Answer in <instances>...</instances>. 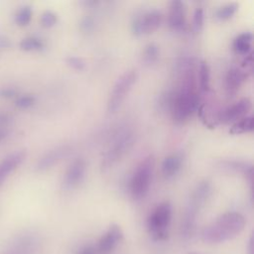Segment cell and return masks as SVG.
<instances>
[{"mask_svg":"<svg viewBox=\"0 0 254 254\" xmlns=\"http://www.w3.org/2000/svg\"><path fill=\"white\" fill-rule=\"evenodd\" d=\"M244 226L245 218L241 213L236 211L225 212L203 228L201 238L208 244L222 243L240 234Z\"/></svg>","mask_w":254,"mask_h":254,"instance_id":"obj_1","label":"cell"},{"mask_svg":"<svg viewBox=\"0 0 254 254\" xmlns=\"http://www.w3.org/2000/svg\"><path fill=\"white\" fill-rule=\"evenodd\" d=\"M155 168V160L153 156L144 158L136 167L132 174L129 190L133 199L140 200L149 192Z\"/></svg>","mask_w":254,"mask_h":254,"instance_id":"obj_2","label":"cell"},{"mask_svg":"<svg viewBox=\"0 0 254 254\" xmlns=\"http://www.w3.org/2000/svg\"><path fill=\"white\" fill-rule=\"evenodd\" d=\"M173 208L169 201L158 204L147 219V229L151 238L155 241H163L168 238L172 221Z\"/></svg>","mask_w":254,"mask_h":254,"instance_id":"obj_3","label":"cell"},{"mask_svg":"<svg viewBox=\"0 0 254 254\" xmlns=\"http://www.w3.org/2000/svg\"><path fill=\"white\" fill-rule=\"evenodd\" d=\"M134 143V134L131 130L121 131L113 140L110 147L104 154L101 162L102 170H108L116 165L125 154L131 149Z\"/></svg>","mask_w":254,"mask_h":254,"instance_id":"obj_4","label":"cell"},{"mask_svg":"<svg viewBox=\"0 0 254 254\" xmlns=\"http://www.w3.org/2000/svg\"><path fill=\"white\" fill-rule=\"evenodd\" d=\"M137 79L138 73L135 69L125 71L122 75L118 77L113 85L107 101V109L109 112L114 113L121 107L122 103L128 96Z\"/></svg>","mask_w":254,"mask_h":254,"instance_id":"obj_5","label":"cell"},{"mask_svg":"<svg viewBox=\"0 0 254 254\" xmlns=\"http://www.w3.org/2000/svg\"><path fill=\"white\" fill-rule=\"evenodd\" d=\"M162 23V14L159 10H149L134 17L131 29L135 36L149 35L156 31Z\"/></svg>","mask_w":254,"mask_h":254,"instance_id":"obj_6","label":"cell"},{"mask_svg":"<svg viewBox=\"0 0 254 254\" xmlns=\"http://www.w3.org/2000/svg\"><path fill=\"white\" fill-rule=\"evenodd\" d=\"M123 239V231L117 224H112L100 237L96 251L98 254H111Z\"/></svg>","mask_w":254,"mask_h":254,"instance_id":"obj_7","label":"cell"},{"mask_svg":"<svg viewBox=\"0 0 254 254\" xmlns=\"http://www.w3.org/2000/svg\"><path fill=\"white\" fill-rule=\"evenodd\" d=\"M252 101L249 97H243L232 105L227 106L219 114V119L223 123L236 122L239 119L248 115L247 113L251 109Z\"/></svg>","mask_w":254,"mask_h":254,"instance_id":"obj_8","label":"cell"},{"mask_svg":"<svg viewBox=\"0 0 254 254\" xmlns=\"http://www.w3.org/2000/svg\"><path fill=\"white\" fill-rule=\"evenodd\" d=\"M86 172V162L82 158H76L74 159L67 167L64 179V188L67 190L76 188L84 179Z\"/></svg>","mask_w":254,"mask_h":254,"instance_id":"obj_9","label":"cell"},{"mask_svg":"<svg viewBox=\"0 0 254 254\" xmlns=\"http://www.w3.org/2000/svg\"><path fill=\"white\" fill-rule=\"evenodd\" d=\"M70 152H71V147L69 145H61L50 150L40 158V160L36 165V170L46 171L51 169L53 166L57 165L60 161L67 157L70 154Z\"/></svg>","mask_w":254,"mask_h":254,"instance_id":"obj_10","label":"cell"},{"mask_svg":"<svg viewBox=\"0 0 254 254\" xmlns=\"http://www.w3.org/2000/svg\"><path fill=\"white\" fill-rule=\"evenodd\" d=\"M217 168L223 172L241 174L250 184L253 181V165L241 160H220L217 162Z\"/></svg>","mask_w":254,"mask_h":254,"instance_id":"obj_11","label":"cell"},{"mask_svg":"<svg viewBox=\"0 0 254 254\" xmlns=\"http://www.w3.org/2000/svg\"><path fill=\"white\" fill-rule=\"evenodd\" d=\"M169 27L174 32H182L186 28V7L180 0H174L170 3L169 9Z\"/></svg>","mask_w":254,"mask_h":254,"instance_id":"obj_12","label":"cell"},{"mask_svg":"<svg viewBox=\"0 0 254 254\" xmlns=\"http://www.w3.org/2000/svg\"><path fill=\"white\" fill-rule=\"evenodd\" d=\"M26 153L23 151L15 152L0 162V187L3 185L7 177L25 160Z\"/></svg>","mask_w":254,"mask_h":254,"instance_id":"obj_13","label":"cell"},{"mask_svg":"<svg viewBox=\"0 0 254 254\" xmlns=\"http://www.w3.org/2000/svg\"><path fill=\"white\" fill-rule=\"evenodd\" d=\"M37 240L32 235H23L17 238L10 249L3 254H35Z\"/></svg>","mask_w":254,"mask_h":254,"instance_id":"obj_14","label":"cell"},{"mask_svg":"<svg viewBox=\"0 0 254 254\" xmlns=\"http://www.w3.org/2000/svg\"><path fill=\"white\" fill-rule=\"evenodd\" d=\"M184 157L180 153H174L167 156L162 162V174L166 179H172L182 169Z\"/></svg>","mask_w":254,"mask_h":254,"instance_id":"obj_15","label":"cell"},{"mask_svg":"<svg viewBox=\"0 0 254 254\" xmlns=\"http://www.w3.org/2000/svg\"><path fill=\"white\" fill-rule=\"evenodd\" d=\"M247 78V71L238 67H231L225 76V87L229 93L236 92Z\"/></svg>","mask_w":254,"mask_h":254,"instance_id":"obj_16","label":"cell"},{"mask_svg":"<svg viewBox=\"0 0 254 254\" xmlns=\"http://www.w3.org/2000/svg\"><path fill=\"white\" fill-rule=\"evenodd\" d=\"M252 40L253 35L250 32H244L239 34L232 43V48L235 53L246 56L250 53L252 48Z\"/></svg>","mask_w":254,"mask_h":254,"instance_id":"obj_17","label":"cell"},{"mask_svg":"<svg viewBox=\"0 0 254 254\" xmlns=\"http://www.w3.org/2000/svg\"><path fill=\"white\" fill-rule=\"evenodd\" d=\"M253 116L246 115L245 117L239 119L238 121L234 122L232 127L229 129V133L231 134H244L253 131Z\"/></svg>","mask_w":254,"mask_h":254,"instance_id":"obj_18","label":"cell"},{"mask_svg":"<svg viewBox=\"0 0 254 254\" xmlns=\"http://www.w3.org/2000/svg\"><path fill=\"white\" fill-rule=\"evenodd\" d=\"M238 10V4L236 2H230L226 3L222 6H220L216 11H215V18L219 21H226L232 18L235 13Z\"/></svg>","mask_w":254,"mask_h":254,"instance_id":"obj_19","label":"cell"},{"mask_svg":"<svg viewBox=\"0 0 254 254\" xmlns=\"http://www.w3.org/2000/svg\"><path fill=\"white\" fill-rule=\"evenodd\" d=\"M198 81H199V87L202 91H207L209 89L210 85V70L207 63L204 61H201L198 64Z\"/></svg>","mask_w":254,"mask_h":254,"instance_id":"obj_20","label":"cell"},{"mask_svg":"<svg viewBox=\"0 0 254 254\" xmlns=\"http://www.w3.org/2000/svg\"><path fill=\"white\" fill-rule=\"evenodd\" d=\"M160 56V49L156 43H149L143 52V62L146 64H155Z\"/></svg>","mask_w":254,"mask_h":254,"instance_id":"obj_21","label":"cell"},{"mask_svg":"<svg viewBox=\"0 0 254 254\" xmlns=\"http://www.w3.org/2000/svg\"><path fill=\"white\" fill-rule=\"evenodd\" d=\"M20 48L26 52L42 51L45 48L44 42L37 37H28L22 40L20 43Z\"/></svg>","mask_w":254,"mask_h":254,"instance_id":"obj_22","label":"cell"},{"mask_svg":"<svg viewBox=\"0 0 254 254\" xmlns=\"http://www.w3.org/2000/svg\"><path fill=\"white\" fill-rule=\"evenodd\" d=\"M32 19V9L30 6H24L17 12L15 16V21L19 26H27L29 25Z\"/></svg>","mask_w":254,"mask_h":254,"instance_id":"obj_23","label":"cell"},{"mask_svg":"<svg viewBox=\"0 0 254 254\" xmlns=\"http://www.w3.org/2000/svg\"><path fill=\"white\" fill-rule=\"evenodd\" d=\"M58 16L53 11L47 10L41 16V24L45 28H51L57 24Z\"/></svg>","mask_w":254,"mask_h":254,"instance_id":"obj_24","label":"cell"},{"mask_svg":"<svg viewBox=\"0 0 254 254\" xmlns=\"http://www.w3.org/2000/svg\"><path fill=\"white\" fill-rule=\"evenodd\" d=\"M204 23V13L202 8H196L192 17V28L195 32L201 31Z\"/></svg>","mask_w":254,"mask_h":254,"instance_id":"obj_25","label":"cell"},{"mask_svg":"<svg viewBox=\"0 0 254 254\" xmlns=\"http://www.w3.org/2000/svg\"><path fill=\"white\" fill-rule=\"evenodd\" d=\"M36 102V98L35 96L31 95V94H25L22 96H19L16 100V105L19 108L22 109H26V108H30L31 106H33Z\"/></svg>","mask_w":254,"mask_h":254,"instance_id":"obj_26","label":"cell"},{"mask_svg":"<svg viewBox=\"0 0 254 254\" xmlns=\"http://www.w3.org/2000/svg\"><path fill=\"white\" fill-rule=\"evenodd\" d=\"M65 62L67 65H69L71 68L75 70H82L85 67V62L79 57H74V56L67 57Z\"/></svg>","mask_w":254,"mask_h":254,"instance_id":"obj_27","label":"cell"},{"mask_svg":"<svg viewBox=\"0 0 254 254\" xmlns=\"http://www.w3.org/2000/svg\"><path fill=\"white\" fill-rule=\"evenodd\" d=\"M80 28L83 32H90L94 28V20L90 16H85L80 21Z\"/></svg>","mask_w":254,"mask_h":254,"instance_id":"obj_28","label":"cell"},{"mask_svg":"<svg viewBox=\"0 0 254 254\" xmlns=\"http://www.w3.org/2000/svg\"><path fill=\"white\" fill-rule=\"evenodd\" d=\"M77 254H98V253H97L96 248L94 246L85 245L77 252Z\"/></svg>","mask_w":254,"mask_h":254,"instance_id":"obj_29","label":"cell"},{"mask_svg":"<svg viewBox=\"0 0 254 254\" xmlns=\"http://www.w3.org/2000/svg\"><path fill=\"white\" fill-rule=\"evenodd\" d=\"M16 90L14 88H4L0 90V96L5 98H11L16 95Z\"/></svg>","mask_w":254,"mask_h":254,"instance_id":"obj_30","label":"cell"},{"mask_svg":"<svg viewBox=\"0 0 254 254\" xmlns=\"http://www.w3.org/2000/svg\"><path fill=\"white\" fill-rule=\"evenodd\" d=\"M249 254H253V236L250 237L249 240Z\"/></svg>","mask_w":254,"mask_h":254,"instance_id":"obj_31","label":"cell"},{"mask_svg":"<svg viewBox=\"0 0 254 254\" xmlns=\"http://www.w3.org/2000/svg\"><path fill=\"white\" fill-rule=\"evenodd\" d=\"M6 135H7V132L3 129H0V142L6 137Z\"/></svg>","mask_w":254,"mask_h":254,"instance_id":"obj_32","label":"cell"},{"mask_svg":"<svg viewBox=\"0 0 254 254\" xmlns=\"http://www.w3.org/2000/svg\"><path fill=\"white\" fill-rule=\"evenodd\" d=\"M189 254H200V253H196V252H190V253H189Z\"/></svg>","mask_w":254,"mask_h":254,"instance_id":"obj_33","label":"cell"}]
</instances>
